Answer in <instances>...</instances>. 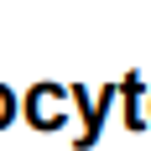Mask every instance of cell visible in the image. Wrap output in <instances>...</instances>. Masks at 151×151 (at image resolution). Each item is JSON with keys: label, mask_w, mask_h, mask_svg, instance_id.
Instances as JSON below:
<instances>
[{"label": "cell", "mask_w": 151, "mask_h": 151, "mask_svg": "<svg viewBox=\"0 0 151 151\" xmlns=\"http://www.w3.org/2000/svg\"><path fill=\"white\" fill-rule=\"evenodd\" d=\"M26 109H31V120L42 125V130H52V125L68 120V94H63L58 83H37L31 99H26Z\"/></svg>", "instance_id": "6da1fadb"}, {"label": "cell", "mask_w": 151, "mask_h": 151, "mask_svg": "<svg viewBox=\"0 0 151 151\" xmlns=\"http://www.w3.org/2000/svg\"><path fill=\"white\" fill-rule=\"evenodd\" d=\"M11 115H16V99H11V89L0 83V125H11Z\"/></svg>", "instance_id": "7a4b0ae2"}]
</instances>
